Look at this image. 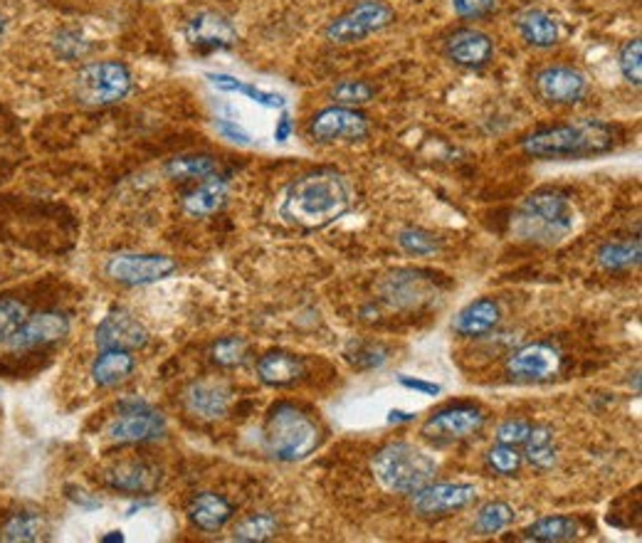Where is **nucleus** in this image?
<instances>
[{"label": "nucleus", "instance_id": "obj_1", "mask_svg": "<svg viewBox=\"0 0 642 543\" xmlns=\"http://www.w3.org/2000/svg\"><path fill=\"white\" fill-rule=\"evenodd\" d=\"M351 186L331 168L292 180L280 203V218L302 230H322L351 210Z\"/></svg>", "mask_w": 642, "mask_h": 543}, {"label": "nucleus", "instance_id": "obj_2", "mask_svg": "<svg viewBox=\"0 0 642 543\" xmlns=\"http://www.w3.org/2000/svg\"><path fill=\"white\" fill-rule=\"evenodd\" d=\"M618 132L598 119H578L571 124L546 126L522 138V152L539 161H571L613 152Z\"/></svg>", "mask_w": 642, "mask_h": 543}, {"label": "nucleus", "instance_id": "obj_3", "mask_svg": "<svg viewBox=\"0 0 642 543\" xmlns=\"http://www.w3.org/2000/svg\"><path fill=\"white\" fill-rule=\"evenodd\" d=\"M573 206L564 194L559 190H536L514 216L512 230L522 240L554 244L573 230Z\"/></svg>", "mask_w": 642, "mask_h": 543}, {"label": "nucleus", "instance_id": "obj_4", "mask_svg": "<svg viewBox=\"0 0 642 543\" xmlns=\"http://www.w3.org/2000/svg\"><path fill=\"white\" fill-rule=\"evenodd\" d=\"M373 474L388 492L413 494L433 482L438 462L415 445L393 442L373 457Z\"/></svg>", "mask_w": 642, "mask_h": 543}, {"label": "nucleus", "instance_id": "obj_5", "mask_svg": "<svg viewBox=\"0 0 642 543\" xmlns=\"http://www.w3.org/2000/svg\"><path fill=\"white\" fill-rule=\"evenodd\" d=\"M319 428L309 415L290 403H280L270 410L265 422V447L282 462H299L317 450Z\"/></svg>", "mask_w": 642, "mask_h": 543}, {"label": "nucleus", "instance_id": "obj_6", "mask_svg": "<svg viewBox=\"0 0 642 543\" xmlns=\"http://www.w3.org/2000/svg\"><path fill=\"white\" fill-rule=\"evenodd\" d=\"M134 87V77L124 62L104 60L82 67L75 77V97L84 106L119 104Z\"/></svg>", "mask_w": 642, "mask_h": 543}, {"label": "nucleus", "instance_id": "obj_7", "mask_svg": "<svg viewBox=\"0 0 642 543\" xmlns=\"http://www.w3.org/2000/svg\"><path fill=\"white\" fill-rule=\"evenodd\" d=\"M396 20V10L386 0H359L346 13L326 25V40L334 45H356L381 33Z\"/></svg>", "mask_w": 642, "mask_h": 543}, {"label": "nucleus", "instance_id": "obj_8", "mask_svg": "<svg viewBox=\"0 0 642 543\" xmlns=\"http://www.w3.org/2000/svg\"><path fill=\"white\" fill-rule=\"evenodd\" d=\"M368 132H371V124L359 109L339 104L314 114L307 126L309 138L317 144H356L364 142Z\"/></svg>", "mask_w": 642, "mask_h": 543}, {"label": "nucleus", "instance_id": "obj_9", "mask_svg": "<svg viewBox=\"0 0 642 543\" xmlns=\"http://www.w3.org/2000/svg\"><path fill=\"white\" fill-rule=\"evenodd\" d=\"M176 272V260L166 254H139V252H122L114 254L107 262V274L114 282L126 286H144L166 280L168 274Z\"/></svg>", "mask_w": 642, "mask_h": 543}, {"label": "nucleus", "instance_id": "obj_10", "mask_svg": "<svg viewBox=\"0 0 642 543\" xmlns=\"http://www.w3.org/2000/svg\"><path fill=\"white\" fill-rule=\"evenodd\" d=\"M477 499V489L472 484H455V482H442V484H425L423 489L413 492V511L420 519H435L448 516L452 511H460L470 507Z\"/></svg>", "mask_w": 642, "mask_h": 543}, {"label": "nucleus", "instance_id": "obj_11", "mask_svg": "<svg viewBox=\"0 0 642 543\" xmlns=\"http://www.w3.org/2000/svg\"><path fill=\"white\" fill-rule=\"evenodd\" d=\"M109 440L119 445H136V442H151L159 440L166 432V420L161 413L151 410L149 406L134 403L126 408L119 418H114L109 425Z\"/></svg>", "mask_w": 642, "mask_h": 543}, {"label": "nucleus", "instance_id": "obj_12", "mask_svg": "<svg viewBox=\"0 0 642 543\" xmlns=\"http://www.w3.org/2000/svg\"><path fill=\"white\" fill-rule=\"evenodd\" d=\"M536 92L546 104L554 106H571L578 104L588 92V80L583 72H578L573 67L566 65H554L546 67L536 74Z\"/></svg>", "mask_w": 642, "mask_h": 543}, {"label": "nucleus", "instance_id": "obj_13", "mask_svg": "<svg viewBox=\"0 0 642 543\" xmlns=\"http://www.w3.org/2000/svg\"><path fill=\"white\" fill-rule=\"evenodd\" d=\"M507 368L517 380H549L559 376L561 354L551 344H526L509 356Z\"/></svg>", "mask_w": 642, "mask_h": 543}, {"label": "nucleus", "instance_id": "obj_14", "mask_svg": "<svg viewBox=\"0 0 642 543\" xmlns=\"http://www.w3.org/2000/svg\"><path fill=\"white\" fill-rule=\"evenodd\" d=\"M484 413L477 406H450L423 425V435L433 440H462L482 430Z\"/></svg>", "mask_w": 642, "mask_h": 543}, {"label": "nucleus", "instance_id": "obj_15", "mask_svg": "<svg viewBox=\"0 0 642 543\" xmlns=\"http://www.w3.org/2000/svg\"><path fill=\"white\" fill-rule=\"evenodd\" d=\"M186 410L198 420H220L225 418L230 410V403H233V393L225 386L223 380H196L183 393Z\"/></svg>", "mask_w": 642, "mask_h": 543}, {"label": "nucleus", "instance_id": "obj_16", "mask_svg": "<svg viewBox=\"0 0 642 543\" xmlns=\"http://www.w3.org/2000/svg\"><path fill=\"white\" fill-rule=\"evenodd\" d=\"M445 55L457 67L480 70L494 55V40L477 28H462L445 40Z\"/></svg>", "mask_w": 642, "mask_h": 543}, {"label": "nucleus", "instance_id": "obj_17", "mask_svg": "<svg viewBox=\"0 0 642 543\" xmlns=\"http://www.w3.org/2000/svg\"><path fill=\"white\" fill-rule=\"evenodd\" d=\"M70 332V322L65 314L57 312H42L25 319L23 324L15 328V334L8 338L10 348H38V346H48L55 344L62 336H67Z\"/></svg>", "mask_w": 642, "mask_h": 543}, {"label": "nucleus", "instance_id": "obj_18", "mask_svg": "<svg viewBox=\"0 0 642 543\" xmlns=\"http://www.w3.org/2000/svg\"><path fill=\"white\" fill-rule=\"evenodd\" d=\"M149 341V332L131 316L129 312H112L102 319L97 326V346L104 348H122V351H136L144 348Z\"/></svg>", "mask_w": 642, "mask_h": 543}, {"label": "nucleus", "instance_id": "obj_19", "mask_svg": "<svg viewBox=\"0 0 642 543\" xmlns=\"http://www.w3.org/2000/svg\"><path fill=\"white\" fill-rule=\"evenodd\" d=\"M104 482H107L112 489H117V492H126L134 497H149L161 484V470L149 462L129 460V462H119L109 467V470L104 472Z\"/></svg>", "mask_w": 642, "mask_h": 543}, {"label": "nucleus", "instance_id": "obj_20", "mask_svg": "<svg viewBox=\"0 0 642 543\" xmlns=\"http://www.w3.org/2000/svg\"><path fill=\"white\" fill-rule=\"evenodd\" d=\"M186 38L198 50H225L230 45H235L238 30L225 15L206 10V13H198L191 23L186 25Z\"/></svg>", "mask_w": 642, "mask_h": 543}, {"label": "nucleus", "instance_id": "obj_21", "mask_svg": "<svg viewBox=\"0 0 642 543\" xmlns=\"http://www.w3.org/2000/svg\"><path fill=\"white\" fill-rule=\"evenodd\" d=\"M517 30L524 38L526 45L549 50L556 48L561 42V25L549 10L544 8H529L517 18Z\"/></svg>", "mask_w": 642, "mask_h": 543}, {"label": "nucleus", "instance_id": "obj_22", "mask_svg": "<svg viewBox=\"0 0 642 543\" xmlns=\"http://www.w3.org/2000/svg\"><path fill=\"white\" fill-rule=\"evenodd\" d=\"M502 322V309L494 300H475L470 302L462 312L455 316V322H452V328L460 336H467V338H480V336H487L492 334L494 328L499 326Z\"/></svg>", "mask_w": 642, "mask_h": 543}, {"label": "nucleus", "instance_id": "obj_23", "mask_svg": "<svg viewBox=\"0 0 642 543\" xmlns=\"http://www.w3.org/2000/svg\"><path fill=\"white\" fill-rule=\"evenodd\" d=\"M134 368L136 361L131 356V351L104 348L97 361L92 364V380L97 383L99 388H117L131 378Z\"/></svg>", "mask_w": 642, "mask_h": 543}, {"label": "nucleus", "instance_id": "obj_24", "mask_svg": "<svg viewBox=\"0 0 642 543\" xmlns=\"http://www.w3.org/2000/svg\"><path fill=\"white\" fill-rule=\"evenodd\" d=\"M233 514H235L233 504H230L225 497L213 492L198 494L191 499V504H188V519H191V524L201 531H220L230 519H233Z\"/></svg>", "mask_w": 642, "mask_h": 543}, {"label": "nucleus", "instance_id": "obj_25", "mask_svg": "<svg viewBox=\"0 0 642 543\" xmlns=\"http://www.w3.org/2000/svg\"><path fill=\"white\" fill-rule=\"evenodd\" d=\"M228 203V180L220 176H210L201 180V186L188 190L183 198V210L193 218L213 216Z\"/></svg>", "mask_w": 642, "mask_h": 543}, {"label": "nucleus", "instance_id": "obj_26", "mask_svg": "<svg viewBox=\"0 0 642 543\" xmlns=\"http://www.w3.org/2000/svg\"><path fill=\"white\" fill-rule=\"evenodd\" d=\"M257 376L265 386H292L294 380H299L304 376V364L302 358L284 354V351H270L260 358L257 364Z\"/></svg>", "mask_w": 642, "mask_h": 543}, {"label": "nucleus", "instance_id": "obj_27", "mask_svg": "<svg viewBox=\"0 0 642 543\" xmlns=\"http://www.w3.org/2000/svg\"><path fill=\"white\" fill-rule=\"evenodd\" d=\"M578 521L568 516H546L534 521L532 526L522 531L524 541H539V543H559V541H573L578 536Z\"/></svg>", "mask_w": 642, "mask_h": 543}, {"label": "nucleus", "instance_id": "obj_28", "mask_svg": "<svg viewBox=\"0 0 642 543\" xmlns=\"http://www.w3.org/2000/svg\"><path fill=\"white\" fill-rule=\"evenodd\" d=\"M640 258H642L640 240H610L596 254L598 264L608 272H623L630 268H638Z\"/></svg>", "mask_w": 642, "mask_h": 543}, {"label": "nucleus", "instance_id": "obj_29", "mask_svg": "<svg viewBox=\"0 0 642 543\" xmlns=\"http://www.w3.org/2000/svg\"><path fill=\"white\" fill-rule=\"evenodd\" d=\"M218 174V161L208 154L176 156L166 164V176L173 180H206Z\"/></svg>", "mask_w": 642, "mask_h": 543}, {"label": "nucleus", "instance_id": "obj_30", "mask_svg": "<svg viewBox=\"0 0 642 543\" xmlns=\"http://www.w3.org/2000/svg\"><path fill=\"white\" fill-rule=\"evenodd\" d=\"M425 282L423 276L415 272H398L391 274L386 282V300H391L398 306H415L420 300H428L430 292L418 290V284Z\"/></svg>", "mask_w": 642, "mask_h": 543}, {"label": "nucleus", "instance_id": "obj_31", "mask_svg": "<svg viewBox=\"0 0 642 543\" xmlns=\"http://www.w3.org/2000/svg\"><path fill=\"white\" fill-rule=\"evenodd\" d=\"M526 457L534 467L539 470H551L556 464V445H554V432L546 425H536L532 428L529 438H526Z\"/></svg>", "mask_w": 642, "mask_h": 543}, {"label": "nucleus", "instance_id": "obj_32", "mask_svg": "<svg viewBox=\"0 0 642 543\" xmlns=\"http://www.w3.org/2000/svg\"><path fill=\"white\" fill-rule=\"evenodd\" d=\"M42 531H45V524H42V516L35 514V511H20V514H13L6 526L0 529V539L3 541H40Z\"/></svg>", "mask_w": 642, "mask_h": 543}, {"label": "nucleus", "instance_id": "obj_33", "mask_svg": "<svg viewBox=\"0 0 642 543\" xmlns=\"http://www.w3.org/2000/svg\"><path fill=\"white\" fill-rule=\"evenodd\" d=\"M512 521H514V509L507 502H490L487 507L480 509L475 531L482 536H492L507 529Z\"/></svg>", "mask_w": 642, "mask_h": 543}, {"label": "nucleus", "instance_id": "obj_34", "mask_svg": "<svg viewBox=\"0 0 642 543\" xmlns=\"http://www.w3.org/2000/svg\"><path fill=\"white\" fill-rule=\"evenodd\" d=\"M376 97V87L361 80H344L331 90V100L339 106H349V109H359Z\"/></svg>", "mask_w": 642, "mask_h": 543}, {"label": "nucleus", "instance_id": "obj_35", "mask_svg": "<svg viewBox=\"0 0 642 543\" xmlns=\"http://www.w3.org/2000/svg\"><path fill=\"white\" fill-rule=\"evenodd\" d=\"M277 534V519L272 514H252L245 521H240L235 529V541H248V543H260L270 541Z\"/></svg>", "mask_w": 642, "mask_h": 543}, {"label": "nucleus", "instance_id": "obj_36", "mask_svg": "<svg viewBox=\"0 0 642 543\" xmlns=\"http://www.w3.org/2000/svg\"><path fill=\"white\" fill-rule=\"evenodd\" d=\"M398 244L408 252L415 254V258H423V254H433L440 250V238L433 236V232L420 230V228H406L398 232Z\"/></svg>", "mask_w": 642, "mask_h": 543}, {"label": "nucleus", "instance_id": "obj_37", "mask_svg": "<svg viewBox=\"0 0 642 543\" xmlns=\"http://www.w3.org/2000/svg\"><path fill=\"white\" fill-rule=\"evenodd\" d=\"M618 67L623 72V77L633 84V87H640L642 84V42L640 38H633L625 42V48L620 50L618 55Z\"/></svg>", "mask_w": 642, "mask_h": 543}, {"label": "nucleus", "instance_id": "obj_38", "mask_svg": "<svg viewBox=\"0 0 642 543\" xmlns=\"http://www.w3.org/2000/svg\"><path fill=\"white\" fill-rule=\"evenodd\" d=\"M487 464H490V470H494L497 474L512 477V474L519 472L522 455H519V450L514 445H502V442H497L487 452Z\"/></svg>", "mask_w": 642, "mask_h": 543}, {"label": "nucleus", "instance_id": "obj_39", "mask_svg": "<svg viewBox=\"0 0 642 543\" xmlns=\"http://www.w3.org/2000/svg\"><path fill=\"white\" fill-rule=\"evenodd\" d=\"M210 356H213V361H215L218 366L235 368V366L242 364V361L248 358V344L242 338H238V336L220 338L218 344L213 346V351H210Z\"/></svg>", "mask_w": 642, "mask_h": 543}, {"label": "nucleus", "instance_id": "obj_40", "mask_svg": "<svg viewBox=\"0 0 642 543\" xmlns=\"http://www.w3.org/2000/svg\"><path fill=\"white\" fill-rule=\"evenodd\" d=\"M28 319L25 306L10 296H0V341H8Z\"/></svg>", "mask_w": 642, "mask_h": 543}, {"label": "nucleus", "instance_id": "obj_41", "mask_svg": "<svg viewBox=\"0 0 642 543\" xmlns=\"http://www.w3.org/2000/svg\"><path fill=\"white\" fill-rule=\"evenodd\" d=\"M55 52L62 60H77L87 52V40L77 30H62L55 40Z\"/></svg>", "mask_w": 642, "mask_h": 543}, {"label": "nucleus", "instance_id": "obj_42", "mask_svg": "<svg viewBox=\"0 0 642 543\" xmlns=\"http://www.w3.org/2000/svg\"><path fill=\"white\" fill-rule=\"evenodd\" d=\"M534 425L529 420H507V422H502L499 428H497V442L502 445H514V447H519L526 442V438H529V432H532Z\"/></svg>", "mask_w": 642, "mask_h": 543}, {"label": "nucleus", "instance_id": "obj_43", "mask_svg": "<svg viewBox=\"0 0 642 543\" xmlns=\"http://www.w3.org/2000/svg\"><path fill=\"white\" fill-rule=\"evenodd\" d=\"M452 8L460 18L480 20L497 10V0H452Z\"/></svg>", "mask_w": 642, "mask_h": 543}, {"label": "nucleus", "instance_id": "obj_44", "mask_svg": "<svg viewBox=\"0 0 642 543\" xmlns=\"http://www.w3.org/2000/svg\"><path fill=\"white\" fill-rule=\"evenodd\" d=\"M215 129L223 134L225 138H230L233 144H240V146H250L252 144V136L245 132V129H240L238 124L233 122H223V119H218L215 122Z\"/></svg>", "mask_w": 642, "mask_h": 543}, {"label": "nucleus", "instance_id": "obj_45", "mask_svg": "<svg viewBox=\"0 0 642 543\" xmlns=\"http://www.w3.org/2000/svg\"><path fill=\"white\" fill-rule=\"evenodd\" d=\"M206 77L220 92H233V94H238L242 90V84H245V82H240L238 77H230V74H206Z\"/></svg>", "mask_w": 642, "mask_h": 543}, {"label": "nucleus", "instance_id": "obj_46", "mask_svg": "<svg viewBox=\"0 0 642 543\" xmlns=\"http://www.w3.org/2000/svg\"><path fill=\"white\" fill-rule=\"evenodd\" d=\"M401 383H403L406 388H413V390L425 393V396H438V393H440V386H435V383H428V380H418V378L401 376Z\"/></svg>", "mask_w": 642, "mask_h": 543}, {"label": "nucleus", "instance_id": "obj_47", "mask_svg": "<svg viewBox=\"0 0 642 543\" xmlns=\"http://www.w3.org/2000/svg\"><path fill=\"white\" fill-rule=\"evenodd\" d=\"M290 129H292L290 119H287V116H282V122L277 124V129H275V138H280V142H287V138H290Z\"/></svg>", "mask_w": 642, "mask_h": 543}, {"label": "nucleus", "instance_id": "obj_48", "mask_svg": "<svg viewBox=\"0 0 642 543\" xmlns=\"http://www.w3.org/2000/svg\"><path fill=\"white\" fill-rule=\"evenodd\" d=\"M391 422H401V420H413V415L410 413H401V410H393L391 413V418H388Z\"/></svg>", "mask_w": 642, "mask_h": 543}, {"label": "nucleus", "instance_id": "obj_49", "mask_svg": "<svg viewBox=\"0 0 642 543\" xmlns=\"http://www.w3.org/2000/svg\"><path fill=\"white\" fill-rule=\"evenodd\" d=\"M102 541H104V543H114V541H124V536L119 534V531H112L109 536H102Z\"/></svg>", "mask_w": 642, "mask_h": 543}, {"label": "nucleus", "instance_id": "obj_50", "mask_svg": "<svg viewBox=\"0 0 642 543\" xmlns=\"http://www.w3.org/2000/svg\"><path fill=\"white\" fill-rule=\"evenodd\" d=\"M3 33H6V20L3 15H0V38H3Z\"/></svg>", "mask_w": 642, "mask_h": 543}]
</instances>
